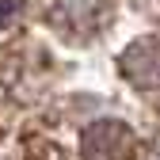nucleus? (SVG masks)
<instances>
[{
  "mask_svg": "<svg viewBox=\"0 0 160 160\" xmlns=\"http://www.w3.org/2000/svg\"><path fill=\"white\" fill-rule=\"evenodd\" d=\"M80 152H84V160H130L133 156V133L122 122H95L84 130Z\"/></svg>",
  "mask_w": 160,
  "mask_h": 160,
  "instance_id": "f257e3e1",
  "label": "nucleus"
},
{
  "mask_svg": "<svg viewBox=\"0 0 160 160\" xmlns=\"http://www.w3.org/2000/svg\"><path fill=\"white\" fill-rule=\"evenodd\" d=\"M118 69L126 80L141 88H160V42L156 38H137V42L118 57Z\"/></svg>",
  "mask_w": 160,
  "mask_h": 160,
  "instance_id": "f03ea898",
  "label": "nucleus"
},
{
  "mask_svg": "<svg viewBox=\"0 0 160 160\" xmlns=\"http://www.w3.org/2000/svg\"><path fill=\"white\" fill-rule=\"evenodd\" d=\"M152 160H160V145H156V156H152Z\"/></svg>",
  "mask_w": 160,
  "mask_h": 160,
  "instance_id": "7ed1b4c3",
  "label": "nucleus"
}]
</instances>
